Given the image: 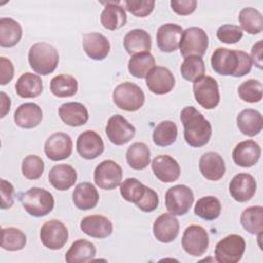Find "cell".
Returning <instances> with one entry per match:
<instances>
[{
    "mask_svg": "<svg viewBox=\"0 0 263 263\" xmlns=\"http://www.w3.org/2000/svg\"><path fill=\"white\" fill-rule=\"evenodd\" d=\"M184 126V139L186 143L194 148L206 145L212 136V125L204 116L194 107H185L180 114Z\"/></svg>",
    "mask_w": 263,
    "mask_h": 263,
    "instance_id": "obj_1",
    "label": "cell"
},
{
    "mask_svg": "<svg viewBox=\"0 0 263 263\" xmlns=\"http://www.w3.org/2000/svg\"><path fill=\"white\" fill-rule=\"evenodd\" d=\"M30 67L40 75L52 73L59 64V53L54 46L46 42L34 43L28 53Z\"/></svg>",
    "mask_w": 263,
    "mask_h": 263,
    "instance_id": "obj_2",
    "label": "cell"
},
{
    "mask_svg": "<svg viewBox=\"0 0 263 263\" xmlns=\"http://www.w3.org/2000/svg\"><path fill=\"white\" fill-rule=\"evenodd\" d=\"M21 201L25 211L33 217H43L49 214L54 206L52 194L39 187H33L26 191Z\"/></svg>",
    "mask_w": 263,
    "mask_h": 263,
    "instance_id": "obj_3",
    "label": "cell"
},
{
    "mask_svg": "<svg viewBox=\"0 0 263 263\" xmlns=\"http://www.w3.org/2000/svg\"><path fill=\"white\" fill-rule=\"evenodd\" d=\"M112 99L116 107L127 112L138 111L145 103V95L142 88L133 82L118 84L113 90Z\"/></svg>",
    "mask_w": 263,
    "mask_h": 263,
    "instance_id": "obj_4",
    "label": "cell"
},
{
    "mask_svg": "<svg viewBox=\"0 0 263 263\" xmlns=\"http://www.w3.org/2000/svg\"><path fill=\"white\" fill-rule=\"evenodd\" d=\"M208 46L209 37L201 28L190 27L183 31L179 48L184 59L191 55L201 58L205 53Z\"/></svg>",
    "mask_w": 263,
    "mask_h": 263,
    "instance_id": "obj_5",
    "label": "cell"
},
{
    "mask_svg": "<svg viewBox=\"0 0 263 263\" xmlns=\"http://www.w3.org/2000/svg\"><path fill=\"white\" fill-rule=\"evenodd\" d=\"M246 241L238 234H229L222 238L215 248V259L219 263H236L245 253Z\"/></svg>",
    "mask_w": 263,
    "mask_h": 263,
    "instance_id": "obj_6",
    "label": "cell"
},
{
    "mask_svg": "<svg viewBox=\"0 0 263 263\" xmlns=\"http://www.w3.org/2000/svg\"><path fill=\"white\" fill-rule=\"evenodd\" d=\"M194 200L192 190L186 185H175L165 192V206L174 216H183L188 213Z\"/></svg>",
    "mask_w": 263,
    "mask_h": 263,
    "instance_id": "obj_7",
    "label": "cell"
},
{
    "mask_svg": "<svg viewBox=\"0 0 263 263\" xmlns=\"http://www.w3.org/2000/svg\"><path fill=\"white\" fill-rule=\"evenodd\" d=\"M193 93L196 102L206 110L216 108L220 103L218 82L211 76H202L195 80Z\"/></svg>",
    "mask_w": 263,
    "mask_h": 263,
    "instance_id": "obj_8",
    "label": "cell"
},
{
    "mask_svg": "<svg viewBox=\"0 0 263 263\" xmlns=\"http://www.w3.org/2000/svg\"><path fill=\"white\" fill-rule=\"evenodd\" d=\"M93 180L99 188L113 190L121 184L122 168L114 160H104L95 168Z\"/></svg>",
    "mask_w": 263,
    "mask_h": 263,
    "instance_id": "obj_9",
    "label": "cell"
},
{
    "mask_svg": "<svg viewBox=\"0 0 263 263\" xmlns=\"http://www.w3.org/2000/svg\"><path fill=\"white\" fill-rule=\"evenodd\" d=\"M184 251L193 257H199L205 253L209 247V234L199 225L188 226L182 237Z\"/></svg>",
    "mask_w": 263,
    "mask_h": 263,
    "instance_id": "obj_10",
    "label": "cell"
},
{
    "mask_svg": "<svg viewBox=\"0 0 263 263\" xmlns=\"http://www.w3.org/2000/svg\"><path fill=\"white\" fill-rule=\"evenodd\" d=\"M211 66L219 75L235 77L239 66L238 50L218 47L211 57Z\"/></svg>",
    "mask_w": 263,
    "mask_h": 263,
    "instance_id": "obj_11",
    "label": "cell"
},
{
    "mask_svg": "<svg viewBox=\"0 0 263 263\" xmlns=\"http://www.w3.org/2000/svg\"><path fill=\"white\" fill-rule=\"evenodd\" d=\"M39 236L41 242L47 249L60 250L67 242L69 233L64 223L52 219L41 226Z\"/></svg>",
    "mask_w": 263,
    "mask_h": 263,
    "instance_id": "obj_12",
    "label": "cell"
},
{
    "mask_svg": "<svg viewBox=\"0 0 263 263\" xmlns=\"http://www.w3.org/2000/svg\"><path fill=\"white\" fill-rule=\"evenodd\" d=\"M136 134L135 126L129 123L122 115L111 116L106 125V135L111 143L117 146L128 143Z\"/></svg>",
    "mask_w": 263,
    "mask_h": 263,
    "instance_id": "obj_13",
    "label": "cell"
},
{
    "mask_svg": "<svg viewBox=\"0 0 263 263\" xmlns=\"http://www.w3.org/2000/svg\"><path fill=\"white\" fill-rule=\"evenodd\" d=\"M146 85L149 90L155 95H165L173 90L175 77L170 69L155 66L146 76Z\"/></svg>",
    "mask_w": 263,
    "mask_h": 263,
    "instance_id": "obj_14",
    "label": "cell"
},
{
    "mask_svg": "<svg viewBox=\"0 0 263 263\" xmlns=\"http://www.w3.org/2000/svg\"><path fill=\"white\" fill-rule=\"evenodd\" d=\"M73 143L71 137L65 133H54L47 138L44 144L46 156L53 161L68 158L72 153Z\"/></svg>",
    "mask_w": 263,
    "mask_h": 263,
    "instance_id": "obj_15",
    "label": "cell"
},
{
    "mask_svg": "<svg viewBox=\"0 0 263 263\" xmlns=\"http://www.w3.org/2000/svg\"><path fill=\"white\" fill-rule=\"evenodd\" d=\"M257 182L255 178L247 173L235 175L229 183V193L238 202L250 200L256 193Z\"/></svg>",
    "mask_w": 263,
    "mask_h": 263,
    "instance_id": "obj_16",
    "label": "cell"
},
{
    "mask_svg": "<svg viewBox=\"0 0 263 263\" xmlns=\"http://www.w3.org/2000/svg\"><path fill=\"white\" fill-rule=\"evenodd\" d=\"M155 177L163 183H172L179 179L181 168L178 161L170 155H158L151 163Z\"/></svg>",
    "mask_w": 263,
    "mask_h": 263,
    "instance_id": "obj_17",
    "label": "cell"
},
{
    "mask_svg": "<svg viewBox=\"0 0 263 263\" xmlns=\"http://www.w3.org/2000/svg\"><path fill=\"white\" fill-rule=\"evenodd\" d=\"M76 148L79 155L84 159H95L104 151V142L95 130H85L81 133L76 142Z\"/></svg>",
    "mask_w": 263,
    "mask_h": 263,
    "instance_id": "obj_18",
    "label": "cell"
},
{
    "mask_svg": "<svg viewBox=\"0 0 263 263\" xmlns=\"http://www.w3.org/2000/svg\"><path fill=\"white\" fill-rule=\"evenodd\" d=\"M180 224L178 219L171 213L161 214L153 223V234L160 242H171L179 234Z\"/></svg>",
    "mask_w": 263,
    "mask_h": 263,
    "instance_id": "obj_19",
    "label": "cell"
},
{
    "mask_svg": "<svg viewBox=\"0 0 263 263\" xmlns=\"http://www.w3.org/2000/svg\"><path fill=\"white\" fill-rule=\"evenodd\" d=\"M261 156V148L253 140H247L238 143L232 151V158L235 164L241 167H251L255 165Z\"/></svg>",
    "mask_w": 263,
    "mask_h": 263,
    "instance_id": "obj_20",
    "label": "cell"
},
{
    "mask_svg": "<svg viewBox=\"0 0 263 263\" xmlns=\"http://www.w3.org/2000/svg\"><path fill=\"white\" fill-rule=\"evenodd\" d=\"M80 229L90 237L106 238L111 235L113 231V224L105 216L90 215L81 220Z\"/></svg>",
    "mask_w": 263,
    "mask_h": 263,
    "instance_id": "obj_21",
    "label": "cell"
},
{
    "mask_svg": "<svg viewBox=\"0 0 263 263\" xmlns=\"http://www.w3.org/2000/svg\"><path fill=\"white\" fill-rule=\"evenodd\" d=\"M183 29L177 24L161 25L156 33L158 48L163 52H173L178 49Z\"/></svg>",
    "mask_w": 263,
    "mask_h": 263,
    "instance_id": "obj_22",
    "label": "cell"
},
{
    "mask_svg": "<svg viewBox=\"0 0 263 263\" xmlns=\"http://www.w3.org/2000/svg\"><path fill=\"white\" fill-rule=\"evenodd\" d=\"M225 162L222 156L214 151L205 152L199 159V171L210 181H218L225 174Z\"/></svg>",
    "mask_w": 263,
    "mask_h": 263,
    "instance_id": "obj_23",
    "label": "cell"
},
{
    "mask_svg": "<svg viewBox=\"0 0 263 263\" xmlns=\"http://www.w3.org/2000/svg\"><path fill=\"white\" fill-rule=\"evenodd\" d=\"M83 49L85 53L95 61H103L110 51L109 40L101 33L91 32L83 35Z\"/></svg>",
    "mask_w": 263,
    "mask_h": 263,
    "instance_id": "obj_24",
    "label": "cell"
},
{
    "mask_svg": "<svg viewBox=\"0 0 263 263\" xmlns=\"http://www.w3.org/2000/svg\"><path fill=\"white\" fill-rule=\"evenodd\" d=\"M13 120L22 128H34L42 120V110L35 103H24L16 108Z\"/></svg>",
    "mask_w": 263,
    "mask_h": 263,
    "instance_id": "obj_25",
    "label": "cell"
},
{
    "mask_svg": "<svg viewBox=\"0 0 263 263\" xmlns=\"http://www.w3.org/2000/svg\"><path fill=\"white\" fill-rule=\"evenodd\" d=\"M77 180V173L69 164H57L48 173V181L53 188L65 191L71 188Z\"/></svg>",
    "mask_w": 263,
    "mask_h": 263,
    "instance_id": "obj_26",
    "label": "cell"
},
{
    "mask_svg": "<svg viewBox=\"0 0 263 263\" xmlns=\"http://www.w3.org/2000/svg\"><path fill=\"white\" fill-rule=\"evenodd\" d=\"M59 116L65 124L70 126H81L88 120L87 109L78 102H69L61 105Z\"/></svg>",
    "mask_w": 263,
    "mask_h": 263,
    "instance_id": "obj_27",
    "label": "cell"
},
{
    "mask_svg": "<svg viewBox=\"0 0 263 263\" xmlns=\"http://www.w3.org/2000/svg\"><path fill=\"white\" fill-rule=\"evenodd\" d=\"M72 199L75 206L82 211L93 209L99 202V192L96 187L88 182L79 183L72 194Z\"/></svg>",
    "mask_w": 263,
    "mask_h": 263,
    "instance_id": "obj_28",
    "label": "cell"
},
{
    "mask_svg": "<svg viewBox=\"0 0 263 263\" xmlns=\"http://www.w3.org/2000/svg\"><path fill=\"white\" fill-rule=\"evenodd\" d=\"M123 45L127 53L135 55L142 52H149L151 49V36L142 29H134L126 33Z\"/></svg>",
    "mask_w": 263,
    "mask_h": 263,
    "instance_id": "obj_29",
    "label": "cell"
},
{
    "mask_svg": "<svg viewBox=\"0 0 263 263\" xmlns=\"http://www.w3.org/2000/svg\"><path fill=\"white\" fill-rule=\"evenodd\" d=\"M101 24L107 30H118L122 28L127 21L125 10L119 5V2H108L101 13Z\"/></svg>",
    "mask_w": 263,
    "mask_h": 263,
    "instance_id": "obj_30",
    "label": "cell"
},
{
    "mask_svg": "<svg viewBox=\"0 0 263 263\" xmlns=\"http://www.w3.org/2000/svg\"><path fill=\"white\" fill-rule=\"evenodd\" d=\"M236 124L241 134L254 137L262 130L263 118L259 111L254 109H245L237 115Z\"/></svg>",
    "mask_w": 263,
    "mask_h": 263,
    "instance_id": "obj_31",
    "label": "cell"
},
{
    "mask_svg": "<svg viewBox=\"0 0 263 263\" xmlns=\"http://www.w3.org/2000/svg\"><path fill=\"white\" fill-rule=\"evenodd\" d=\"M96 247L86 239L75 240L67 251L65 260L68 263H85L92 261L96 256Z\"/></svg>",
    "mask_w": 263,
    "mask_h": 263,
    "instance_id": "obj_32",
    "label": "cell"
},
{
    "mask_svg": "<svg viewBox=\"0 0 263 263\" xmlns=\"http://www.w3.org/2000/svg\"><path fill=\"white\" fill-rule=\"evenodd\" d=\"M43 89V83L41 78L31 72L24 73L20 76L15 83L16 95L24 99L36 98Z\"/></svg>",
    "mask_w": 263,
    "mask_h": 263,
    "instance_id": "obj_33",
    "label": "cell"
},
{
    "mask_svg": "<svg viewBox=\"0 0 263 263\" xmlns=\"http://www.w3.org/2000/svg\"><path fill=\"white\" fill-rule=\"evenodd\" d=\"M22 35L23 30L18 22L10 17L0 18V45L2 47H12L16 45Z\"/></svg>",
    "mask_w": 263,
    "mask_h": 263,
    "instance_id": "obj_34",
    "label": "cell"
},
{
    "mask_svg": "<svg viewBox=\"0 0 263 263\" xmlns=\"http://www.w3.org/2000/svg\"><path fill=\"white\" fill-rule=\"evenodd\" d=\"M150 149L145 143L136 142L126 151V161L134 170H144L150 163Z\"/></svg>",
    "mask_w": 263,
    "mask_h": 263,
    "instance_id": "obj_35",
    "label": "cell"
},
{
    "mask_svg": "<svg viewBox=\"0 0 263 263\" xmlns=\"http://www.w3.org/2000/svg\"><path fill=\"white\" fill-rule=\"evenodd\" d=\"M241 226L251 234H262L263 231V208L255 205L247 208L240 215Z\"/></svg>",
    "mask_w": 263,
    "mask_h": 263,
    "instance_id": "obj_36",
    "label": "cell"
},
{
    "mask_svg": "<svg viewBox=\"0 0 263 263\" xmlns=\"http://www.w3.org/2000/svg\"><path fill=\"white\" fill-rule=\"evenodd\" d=\"M78 90L76 78L69 74H60L50 81V91L58 98H68L74 96Z\"/></svg>",
    "mask_w": 263,
    "mask_h": 263,
    "instance_id": "obj_37",
    "label": "cell"
},
{
    "mask_svg": "<svg viewBox=\"0 0 263 263\" xmlns=\"http://www.w3.org/2000/svg\"><path fill=\"white\" fill-rule=\"evenodd\" d=\"M239 24L247 33L256 35L263 30V16L261 12L253 7H245L238 14Z\"/></svg>",
    "mask_w": 263,
    "mask_h": 263,
    "instance_id": "obj_38",
    "label": "cell"
},
{
    "mask_svg": "<svg viewBox=\"0 0 263 263\" xmlns=\"http://www.w3.org/2000/svg\"><path fill=\"white\" fill-rule=\"evenodd\" d=\"M221 202L216 196H203L199 198L194 206V214L199 218L213 221L217 219L221 214Z\"/></svg>",
    "mask_w": 263,
    "mask_h": 263,
    "instance_id": "obj_39",
    "label": "cell"
},
{
    "mask_svg": "<svg viewBox=\"0 0 263 263\" xmlns=\"http://www.w3.org/2000/svg\"><path fill=\"white\" fill-rule=\"evenodd\" d=\"M155 67V60L150 52H142L135 55L128 61V72L136 78H146L149 71Z\"/></svg>",
    "mask_w": 263,
    "mask_h": 263,
    "instance_id": "obj_40",
    "label": "cell"
},
{
    "mask_svg": "<svg viewBox=\"0 0 263 263\" xmlns=\"http://www.w3.org/2000/svg\"><path fill=\"white\" fill-rule=\"evenodd\" d=\"M177 136L178 128L176 123L171 120H164L156 125L152 134V139L156 146L166 147L176 142Z\"/></svg>",
    "mask_w": 263,
    "mask_h": 263,
    "instance_id": "obj_41",
    "label": "cell"
},
{
    "mask_svg": "<svg viewBox=\"0 0 263 263\" xmlns=\"http://www.w3.org/2000/svg\"><path fill=\"white\" fill-rule=\"evenodd\" d=\"M27 242L26 234L15 227H6L1 230V248L14 252L24 249Z\"/></svg>",
    "mask_w": 263,
    "mask_h": 263,
    "instance_id": "obj_42",
    "label": "cell"
},
{
    "mask_svg": "<svg viewBox=\"0 0 263 263\" xmlns=\"http://www.w3.org/2000/svg\"><path fill=\"white\" fill-rule=\"evenodd\" d=\"M205 72L204 62L202 58L191 55L184 59V62L181 65V74L184 79L194 82L203 76Z\"/></svg>",
    "mask_w": 263,
    "mask_h": 263,
    "instance_id": "obj_43",
    "label": "cell"
},
{
    "mask_svg": "<svg viewBox=\"0 0 263 263\" xmlns=\"http://www.w3.org/2000/svg\"><path fill=\"white\" fill-rule=\"evenodd\" d=\"M146 186L136 178H127L120 184V194L128 202L138 203L145 193Z\"/></svg>",
    "mask_w": 263,
    "mask_h": 263,
    "instance_id": "obj_44",
    "label": "cell"
},
{
    "mask_svg": "<svg viewBox=\"0 0 263 263\" xmlns=\"http://www.w3.org/2000/svg\"><path fill=\"white\" fill-rule=\"evenodd\" d=\"M262 83L259 80L249 79L238 86L239 98L247 103H258L262 100Z\"/></svg>",
    "mask_w": 263,
    "mask_h": 263,
    "instance_id": "obj_45",
    "label": "cell"
},
{
    "mask_svg": "<svg viewBox=\"0 0 263 263\" xmlns=\"http://www.w3.org/2000/svg\"><path fill=\"white\" fill-rule=\"evenodd\" d=\"M44 171L43 160L34 154L28 155L23 159L22 162V173L28 180L39 179Z\"/></svg>",
    "mask_w": 263,
    "mask_h": 263,
    "instance_id": "obj_46",
    "label": "cell"
},
{
    "mask_svg": "<svg viewBox=\"0 0 263 263\" xmlns=\"http://www.w3.org/2000/svg\"><path fill=\"white\" fill-rule=\"evenodd\" d=\"M126 9L138 17H145L149 15L155 6V1L153 0H127L124 1Z\"/></svg>",
    "mask_w": 263,
    "mask_h": 263,
    "instance_id": "obj_47",
    "label": "cell"
},
{
    "mask_svg": "<svg viewBox=\"0 0 263 263\" xmlns=\"http://www.w3.org/2000/svg\"><path fill=\"white\" fill-rule=\"evenodd\" d=\"M242 30L236 25L225 24L222 25L217 31V38L224 43L233 44L242 38Z\"/></svg>",
    "mask_w": 263,
    "mask_h": 263,
    "instance_id": "obj_48",
    "label": "cell"
},
{
    "mask_svg": "<svg viewBox=\"0 0 263 263\" xmlns=\"http://www.w3.org/2000/svg\"><path fill=\"white\" fill-rule=\"evenodd\" d=\"M158 202H159V199H158L157 193L153 189L146 186L145 193H144L143 197L140 199V201L138 203H136V205L141 211L150 213V212H153L154 210H156V208L158 206Z\"/></svg>",
    "mask_w": 263,
    "mask_h": 263,
    "instance_id": "obj_49",
    "label": "cell"
},
{
    "mask_svg": "<svg viewBox=\"0 0 263 263\" xmlns=\"http://www.w3.org/2000/svg\"><path fill=\"white\" fill-rule=\"evenodd\" d=\"M197 2L195 0H172L171 7L179 15H188L194 12Z\"/></svg>",
    "mask_w": 263,
    "mask_h": 263,
    "instance_id": "obj_50",
    "label": "cell"
},
{
    "mask_svg": "<svg viewBox=\"0 0 263 263\" xmlns=\"http://www.w3.org/2000/svg\"><path fill=\"white\" fill-rule=\"evenodd\" d=\"M13 193H14L13 185L10 182L2 179L1 180V209L2 210H6L12 206Z\"/></svg>",
    "mask_w": 263,
    "mask_h": 263,
    "instance_id": "obj_51",
    "label": "cell"
},
{
    "mask_svg": "<svg viewBox=\"0 0 263 263\" xmlns=\"http://www.w3.org/2000/svg\"><path fill=\"white\" fill-rule=\"evenodd\" d=\"M0 84L5 85L11 81L14 75V67L10 60L6 59L5 57L0 58Z\"/></svg>",
    "mask_w": 263,
    "mask_h": 263,
    "instance_id": "obj_52",
    "label": "cell"
},
{
    "mask_svg": "<svg viewBox=\"0 0 263 263\" xmlns=\"http://www.w3.org/2000/svg\"><path fill=\"white\" fill-rule=\"evenodd\" d=\"M238 54H239V66L235 74V77H242L248 73H250L252 69V60L250 55L245 51L238 50Z\"/></svg>",
    "mask_w": 263,
    "mask_h": 263,
    "instance_id": "obj_53",
    "label": "cell"
},
{
    "mask_svg": "<svg viewBox=\"0 0 263 263\" xmlns=\"http://www.w3.org/2000/svg\"><path fill=\"white\" fill-rule=\"evenodd\" d=\"M262 51H263V40H259L255 43L251 50V60L252 64L259 69H262Z\"/></svg>",
    "mask_w": 263,
    "mask_h": 263,
    "instance_id": "obj_54",
    "label": "cell"
},
{
    "mask_svg": "<svg viewBox=\"0 0 263 263\" xmlns=\"http://www.w3.org/2000/svg\"><path fill=\"white\" fill-rule=\"evenodd\" d=\"M10 105H11L10 98L4 91H1V115H0L1 118L5 117V115L9 112Z\"/></svg>",
    "mask_w": 263,
    "mask_h": 263,
    "instance_id": "obj_55",
    "label": "cell"
}]
</instances>
